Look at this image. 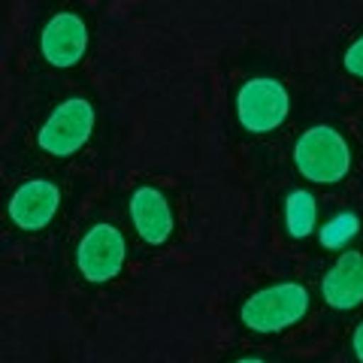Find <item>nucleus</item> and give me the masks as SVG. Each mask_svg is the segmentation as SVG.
<instances>
[{
    "mask_svg": "<svg viewBox=\"0 0 363 363\" xmlns=\"http://www.w3.org/2000/svg\"><path fill=\"white\" fill-rule=\"evenodd\" d=\"M294 164L318 185H336L351 169V149L345 136L330 124H315L294 145Z\"/></svg>",
    "mask_w": 363,
    "mask_h": 363,
    "instance_id": "1",
    "label": "nucleus"
},
{
    "mask_svg": "<svg viewBox=\"0 0 363 363\" xmlns=\"http://www.w3.org/2000/svg\"><path fill=\"white\" fill-rule=\"evenodd\" d=\"M306 312H309V291L300 281H281L252 294L242 303L240 318L255 333H281L297 324Z\"/></svg>",
    "mask_w": 363,
    "mask_h": 363,
    "instance_id": "2",
    "label": "nucleus"
},
{
    "mask_svg": "<svg viewBox=\"0 0 363 363\" xmlns=\"http://www.w3.org/2000/svg\"><path fill=\"white\" fill-rule=\"evenodd\" d=\"M291 112V94L279 79L255 76L236 94V118L248 133H272Z\"/></svg>",
    "mask_w": 363,
    "mask_h": 363,
    "instance_id": "3",
    "label": "nucleus"
},
{
    "mask_svg": "<svg viewBox=\"0 0 363 363\" xmlns=\"http://www.w3.org/2000/svg\"><path fill=\"white\" fill-rule=\"evenodd\" d=\"M94 130V106L85 97H70L40 128V149L55 157L76 155Z\"/></svg>",
    "mask_w": 363,
    "mask_h": 363,
    "instance_id": "4",
    "label": "nucleus"
},
{
    "mask_svg": "<svg viewBox=\"0 0 363 363\" xmlns=\"http://www.w3.org/2000/svg\"><path fill=\"white\" fill-rule=\"evenodd\" d=\"M124 257H128V242L112 224H94L76 248V267L94 285L116 279L124 267Z\"/></svg>",
    "mask_w": 363,
    "mask_h": 363,
    "instance_id": "5",
    "label": "nucleus"
},
{
    "mask_svg": "<svg viewBox=\"0 0 363 363\" xmlns=\"http://www.w3.org/2000/svg\"><path fill=\"white\" fill-rule=\"evenodd\" d=\"M43 58L52 67H73L88 49V28L76 13H58L45 21L40 33Z\"/></svg>",
    "mask_w": 363,
    "mask_h": 363,
    "instance_id": "6",
    "label": "nucleus"
},
{
    "mask_svg": "<svg viewBox=\"0 0 363 363\" xmlns=\"http://www.w3.org/2000/svg\"><path fill=\"white\" fill-rule=\"evenodd\" d=\"M58 206H61L58 185L49 179H30L9 200V218L21 230H43L55 218Z\"/></svg>",
    "mask_w": 363,
    "mask_h": 363,
    "instance_id": "7",
    "label": "nucleus"
},
{
    "mask_svg": "<svg viewBox=\"0 0 363 363\" xmlns=\"http://www.w3.org/2000/svg\"><path fill=\"white\" fill-rule=\"evenodd\" d=\"M130 218H133L136 233H140L149 245H164L169 236H173V227H176L169 200L152 185H143V188L133 191Z\"/></svg>",
    "mask_w": 363,
    "mask_h": 363,
    "instance_id": "8",
    "label": "nucleus"
},
{
    "mask_svg": "<svg viewBox=\"0 0 363 363\" xmlns=\"http://www.w3.org/2000/svg\"><path fill=\"white\" fill-rule=\"evenodd\" d=\"M321 294L333 309H354L363 303V255L345 252L327 269L321 281Z\"/></svg>",
    "mask_w": 363,
    "mask_h": 363,
    "instance_id": "9",
    "label": "nucleus"
},
{
    "mask_svg": "<svg viewBox=\"0 0 363 363\" xmlns=\"http://www.w3.org/2000/svg\"><path fill=\"white\" fill-rule=\"evenodd\" d=\"M315 218H318V203L309 191H294L285 200V221H288V233L294 240H306L315 230Z\"/></svg>",
    "mask_w": 363,
    "mask_h": 363,
    "instance_id": "10",
    "label": "nucleus"
},
{
    "mask_svg": "<svg viewBox=\"0 0 363 363\" xmlns=\"http://www.w3.org/2000/svg\"><path fill=\"white\" fill-rule=\"evenodd\" d=\"M354 233H357V218H354V215H348V212H345V215H339V218H333V221L321 230V242H324L327 248H339L342 242H348Z\"/></svg>",
    "mask_w": 363,
    "mask_h": 363,
    "instance_id": "11",
    "label": "nucleus"
},
{
    "mask_svg": "<svg viewBox=\"0 0 363 363\" xmlns=\"http://www.w3.org/2000/svg\"><path fill=\"white\" fill-rule=\"evenodd\" d=\"M345 70L351 73V76H357V79H363V37H357L354 43L348 45V52H345Z\"/></svg>",
    "mask_w": 363,
    "mask_h": 363,
    "instance_id": "12",
    "label": "nucleus"
},
{
    "mask_svg": "<svg viewBox=\"0 0 363 363\" xmlns=\"http://www.w3.org/2000/svg\"><path fill=\"white\" fill-rule=\"evenodd\" d=\"M354 354H357V360L363 363V321L357 324V330H354Z\"/></svg>",
    "mask_w": 363,
    "mask_h": 363,
    "instance_id": "13",
    "label": "nucleus"
},
{
    "mask_svg": "<svg viewBox=\"0 0 363 363\" xmlns=\"http://www.w3.org/2000/svg\"><path fill=\"white\" fill-rule=\"evenodd\" d=\"M236 363H267V360H257V357H242V360H236Z\"/></svg>",
    "mask_w": 363,
    "mask_h": 363,
    "instance_id": "14",
    "label": "nucleus"
}]
</instances>
